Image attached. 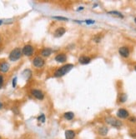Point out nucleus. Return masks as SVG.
Instances as JSON below:
<instances>
[{"instance_id": "4468645a", "label": "nucleus", "mask_w": 136, "mask_h": 139, "mask_svg": "<svg viewBox=\"0 0 136 139\" xmlns=\"http://www.w3.org/2000/svg\"><path fill=\"white\" fill-rule=\"evenodd\" d=\"M52 54V49L51 48H43L41 52V55L43 57H49V56Z\"/></svg>"}, {"instance_id": "c756f323", "label": "nucleus", "mask_w": 136, "mask_h": 139, "mask_svg": "<svg viewBox=\"0 0 136 139\" xmlns=\"http://www.w3.org/2000/svg\"><path fill=\"white\" fill-rule=\"evenodd\" d=\"M106 139H109V138H106Z\"/></svg>"}, {"instance_id": "39448f33", "label": "nucleus", "mask_w": 136, "mask_h": 139, "mask_svg": "<svg viewBox=\"0 0 136 139\" xmlns=\"http://www.w3.org/2000/svg\"><path fill=\"white\" fill-rule=\"evenodd\" d=\"M117 116H118V117L122 118V119H125V118L129 117V112L127 111L126 109L120 108V109H119V111L117 112Z\"/></svg>"}, {"instance_id": "dca6fc26", "label": "nucleus", "mask_w": 136, "mask_h": 139, "mask_svg": "<svg viewBox=\"0 0 136 139\" xmlns=\"http://www.w3.org/2000/svg\"><path fill=\"white\" fill-rule=\"evenodd\" d=\"M109 132V129L107 127H102L99 129V133L101 136H106Z\"/></svg>"}, {"instance_id": "20e7f679", "label": "nucleus", "mask_w": 136, "mask_h": 139, "mask_svg": "<svg viewBox=\"0 0 136 139\" xmlns=\"http://www.w3.org/2000/svg\"><path fill=\"white\" fill-rule=\"evenodd\" d=\"M23 54L25 56H27V57H29V56H31L34 54V48L31 45H29V44L25 45L23 48Z\"/></svg>"}, {"instance_id": "1a4fd4ad", "label": "nucleus", "mask_w": 136, "mask_h": 139, "mask_svg": "<svg viewBox=\"0 0 136 139\" xmlns=\"http://www.w3.org/2000/svg\"><path fill=\"white\" fill-rule=\"evenodd\" d=\"M90 61H91V58L87 57V56H80L79 58V62L83 65L88 64L90 63Z\"/></svg>"}, {"instance_id": "6e6552de", "label": "nucleus", "mask_w": 136, "mask_h": 139, "mask_svg": "<svg viewBox=\"0 0 136 139\" xmlns=\"http://www.w3.org/2000/svg\"><path fill=\"white\" fill-rule=\"evenodd\" d=\"M119 53L124 58H128L129 56V50L127 47H121L119 49Z\"/></svg>"}, {"instance_id": "f3484780", "label": "nucleus", "mask_w": 136, "mask_h": 139, "mask_svg": "<svg viewBox=\"0 0 136 139\" xmlns=\"http://www.w3.org/2000/svg\"><path fill=\"white\" fill-rule=\"evenodd\" d=\"M109 14H113V15H115L116 17H119V18L124 17L122 13H120L119 12H117V11H110V12H109Z\"/></svg>"}, {"instance_id": "f8f14e48", "label": "nucleus", "mask_w": 136, "mask_h": 139, "mask_svg": "<svg viewBox=\"0 0 136 139\" xmlns=\"http://www.w3.org/2000/svg\"><path fill=\"white\" fill-rule=\"evenodd\" d=\"M66 60H67V57L66 55L64 54H58L55 57V61L58 62V63H64Z\"/></svg>"}, {"instance_id": "4be33fe9", "label": "nucleus", "mask_w": 136, "mask_h": 139, "mask_svg": "<svg viewBox=\"0 0 136 139\" xmlns=\"http://www.w3.org/2000/svg\"><path fill=\"white\" fill-rule=\"evenodd\" d=\"M85 23H86L87 24H92V23H94V20H86Z\"/></svg>"}, {"instance_id": "423d86ee", "label": "nucleus", "mask_w": 136, "mask_h": 139, "mask_svg": "<svg viewBox=\"0 0 136 139\" xmlns=\"http://www.w3.org/2000/svg\"><path fill=\"white\" fill-rule=\"evenodd\" d=\"M33 64H34V66L36 67H42L44 65V61L42 58L36 57V58H34V59L33 60Z\"/></svg>"}, {"instance_id": "a878e982", "label": "nucleus", "mask_w": 136, "mask_h": 139, "mask_svg": "<svg viewBox=\"0 0 136 139\" xmlns=\"http://www.w3.org/2000/svg\"><path fill=\"white\" fill-rule=\"evenodd\" d=\"M2 107H3V104H2V102H0V109H1V108H2Z\"/></svg>"}, {"instance_id": "393cba45", "label": "nucleus", "mask_w": 136, "mask_h": 139, "mask_svg": "<svg viewBox=\"0 0 136 139\" xmlns=\"http://www.w3.org/2000/svg\"><path fill=\"white\" fill-rule=\"evenodd\" d=\"M83 8H83V7H81V8H79L78 10H79V11H81V10H83Z\"/></svg>"}, {"instance_id": "2eb2a0df", "label": "nucleus", "mask_w": 136, "mask_h": 139, "mask_svg": "<svg viewBox=\"0 0 136 139\" xmlns=\"http://www.w3.org/2000/svg\"><path fill=\"white\" fill-rule=\"evenodd\" d=\"M64 117L67 120H72L74 117V113L72 112H67L64 114Z\"/></svg>"}, {"instance_id": "9d476101", "label": "nucleus", "mask_w": 136, "mask_h": 139, "mask_svg": "<svg viewBox=\"0 0 136 139\" xmlns=\"http://www.w3.org/2000/svg\"><path fill=\"white\" fill-rule=\"evenodd\" d=\"M8 69H9V64L7 62L0 63V72L1 73H7Z\"/></svg>"}, {"instance_id": "5701e85b", "label": "nucleus", "mask_w": 136, "mask_h": 139, "mask_svg": "<svg viewBox=\"0 0 136 139\" xmlns=\"http://www.w3.org/2000/svg\"><path fill=\"white\" fill-rule=\"evenodd\" d=\"M16 82H17V78H13V88H15V86H16Z\"/></svg>"}, {"instance_id": "412c9836", "label": "nucleus", "mask_w": 136, "mask_h": 139, "mask_svg": "<svg viewBox=\"0 0 136 139\" xmlns=\"http://www.w3.org/2000/svg\"><path fill=\"white\" fill-rule=\"evenodd\" d=\"M3 84H4V78H3L2 75H0V88H2Z\"/></svg>"}, {"instance_id": "ddd939ff", "label": "nucleus", "mask_w": 136, "mask_h": 139, "mask_svg": "<svg viewBox=\"0 0 136 139\" xmlns=\"http://www.w3.org/2000/svg\"><path fill=\"white\" fill-rule=\"evenodd\" d=\"M75 132L73 130H67L65 132V138L66 139H73L75 137Z\"/></svg>"}, {"instance_id": "cd10ccee", "label": "nucleus", "mask_w": 136, "mask_h": 139, "mask_svg": "<svg viewBox=\"0 0 136 139\" xmlns=\"http://www.w3.org/2000/svg\"><path fill=\"white\" fill-rule=\"evenodd\" d=\"M134 22H135V23H136V18H135V19H134Z\"/></svg>"}, {"instance_id": "9b49d317", "label": "nucleus", "mask_w": 136, "mask_h": 139, "mask_svg": "<svg viewBox=\"0 0 136 139\" xmlns=\"http://www.w3.org/2000/svg\"><path fill=\"white\" fill-rule=\"evenodd\" d=\"M65 28H57L56 29V31H55V32H54V36L56 37V38H59V37H62L63 35L65 33Z\"/></svg>"}, {"instance_id": "aec40b11", "label": "nucleus", "mask_w": 136, "mask_h": 139, "mask_svg": "<svg viewBox=\"0 0 136 139\" xmlns=\"http://www.w3.org/2000/svg\"><path fill=\"white\" fill-rule=\"evenodd\" d=\"M126 99H127V95H126V94H122V95L120 96L119 100H120L121 102H125L126 101Z\"/></svg>"}, {"instance_id": "0eeeda50", "label": "nucleus", "mask_w": 136, "mask_h": 139, "mask_svg": "<svg viewBox=\"0 0 136 139\" xmlns=\"http://www.w3.org/2000/svg\"><path fill=\"white\" fill-rule=\"evenodd\" d=\"M31 93H32V95H33L35 97V98L39 99V100H43V99L44 95H43V93L40 90H38V89H33Z\"/></svg>"}, {"instance_id": "6ab92c4d", "label": "nucleus", "mask_w": 136, "mask_h": 139, "mask_svg": "<svg viewBox=\"0 0 136 139\" xmlns=\"http://www.w3.org/2000/svg\"><path fill=\"white\" fill-rule=\"evenodd\" d=\"M38 121H39L40 123H43L44 122H45V116H44L43 114H42V115H40L39 117H38Z\"/></svg>"}, {"instance_id": "f257e3e1", "label": "nucleus", "mask_w": 136, "mask_h": 139, "mask_svg": "<svg viewBox=\"0 0 136 139\" xmlns=\"http://www.w3.org/2000/svg\"><path fill=\"white\" fill-rule=\"evenodd\" d=\"M73 67V64H65L64 66L61 67L60 68H58L56 72L54 73V77L56 78H60L63 77L64 75H65L66 73H68L69 71Z\"/></svg>"}, {"instance_id": "a211bd4d", "label": "nucleus", "mask_w": 136, "mask_h": 139, "mask_svg": "<svg viewBox=\"0 0 136 139\" xmlns=\"http://www.w3.org/2000/svg\"><path fill=\"white\" fill-rule=\"evenodd\" d=\"M53 19H57V20H62V21H68V19L67 18H64V17H59V16H54V17H52Z\"/></svg>"}, {"instance_id": "7ed1b4c3", "label": "nucleus", "mask_w": 136, "mask_h": 139, "mask_svg": "<svg viewBox=\"0 0 136 139\" xmlns=\"http://www.w3.org/2000/svg\"><path fill=\"white\" fill-rule=\"evenodd\" d=\"M22 52L20 48H14L9 54V59L11 61H17L21 58Z\"/></svg>"}, {"instance_id": "bb28decb", "label": "nucleus", "mask_w": 136, "mask_h": 139, "mask_svg": "<svg viewBox=\"0 0 136 139\" xmlns=\"http://www.w3.org/2000/svg\"><path fill=\"white\" fill-rule=\"evenodd\" d=\"M2 23H3V20H0V25L2 24Z\"/></svg>"}, {"instance_id": "f03ea898", "label": "nucleus", "mask_w": 136, "mask_h": 139, "mask_svg": "<svg viewBox=\"0 0 136 139\" xmlns=\"http://www.w3.org/2000/svg\"><path fill=\"white\" fill-rule=\"evenodd\" d=\"M105 120H106V123L109 124V125H111L112 127H114V128H119L120 127L122 126V123H121L119 120H118L114 117H106Z\"/></svg>"}, {"instance_id": "c85d7f7f", "label": "nucleus", "mask_w": 136, "mask_h": 139, "mask_svg": "<svg viewBox=\"0 0 136 139\" xmlns=\"http://www.w3.org/2000/svg\"><path fill=\"white\" fill-rule=\"evenodd\" d=\"M134 69H135V71H136V66L134 67Z\"/></svg>"}, {"instance_id": "b1692460", "label": "nucleus", "mask_w": 136, "mask_h": 139, "mask_svg": "<svg viewBox=\"0 0 136 139\" xmlns=\"http://www.w3.org/2000/svg\"><path fill=\"white\" fill-rule=\"evenodd\" d=\"M129 121H130L131 123H136V117H131V118H129Z\"/></svg>"}]
</instances>
